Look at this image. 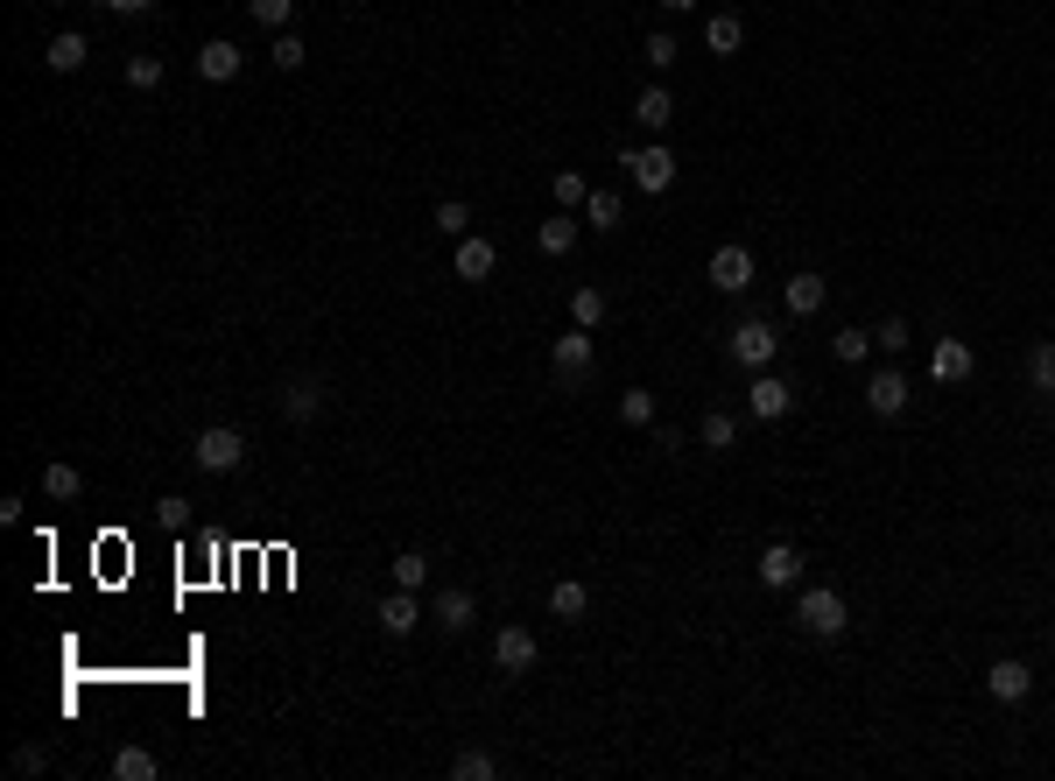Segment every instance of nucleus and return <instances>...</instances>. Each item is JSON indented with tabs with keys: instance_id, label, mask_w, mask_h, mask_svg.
<instances>
[{
	"instance_id": "58836bf2",
	"label": "nucleus",
	"mask_w": 1055,
	"mask_h": 781,
	"mask_svg": "<svg viewBox=\"0 0 1055 781\" xmlns=\"http://www.w3.org/2000/svg\"><path fill=\"white\" fill-rule=\"evenodd\" d=\"M873 346L887 352V359H894V352H908V317H887V324L873 331Z\"/></svg>"
},
{
	"instance_id": "c756f323",
	"label": "nucleus",
	"mask_w": 1055,
	"mask_h": 781,
	"mask_svg": "<svg viewBox=\"0 0 1055 781\" xmlns=\"http://www.w3.org/2000/svg\"><path fill=\"white\" fill-rule=\"evenodd\" d=\"M549 190H556V204H563V212H584V198H591V183L578 177V169H556Z\"/></svg>"
},
{
	"instance_id": "2eb2a0df",
	"label": "nucleus",
	"mask_w": 1055,
	"mask_h": 781,
	"mask_svg": "<svg viewBox=\"0 0 1055 781\" xmlns=\"http://www.w3.org/2000/svg\"><path fill=\"white\" fill-rule=\"evenodd\" d=\"M422 620H430V613H422V599H415V592H401V584H394L388 599H380V626H388L394 641H401V634H415Z\"/></svg>"
},
{
	"instance_id": "4468645a",
	"label": "nucleus",
	"mask_w": 1055,
	"mask_h": 781,
	"mask_svg": "<svg viewBox=\"0 0 1055 781\" xmlns=\"http://www.w3.org/2000/svg\"><path fill=\"white\" fill-rule=\"evenodd\" d=\"M908 394H915L908 373H894V367L866 380V409H873V415H900V409H908Z\"/></svg>"
},
{
	"instance_id": "a19ab883",
	"label": "nucleus",
	"mask_w": 1055,
	"mask_h": 781,
	"mask_svg": "<svg viewBox=\"0 0 1055 781\" xmlns=\"http://www.w3.org/2000/svg\"><path fill=\"white\" fill-rule=\"evenodd\" d=\"M641 56H647V64H655V71H668V64H676L683 50H676V35H662V29H655V35H647V50H641Z\"/></svg>"
},
{
	"instance_id": "37998d69",
	"label": "nucleus",
	"mask_w": 1055,
	"mask_h": 781,
	"mask_svg": "<svg viewBox=\"0 0 1055 781\" xmlns=\"http://www.w3.org/2000/svg\"><path fill=\"white\" fill-rule=\"evenodd\" d=\"M148 8H156V0H120V14H148Z\"/></svg>"
},
{
	"instance_id": "a18cd8bd",
	"label": "nucleus",
	"mask_w": 1055,
	"mask_h": 781,
	"mask_svg": "<svg viewBox=\"0 0 1055 781\" xmlns=\"http://www.w3.org/2000/svg\"><path fill=\"white\" fill-rule=\"evenodd\" d=\"M99 8H120V0H99Z\"/></svg>"
},
{
	"instance_id": "c85d7f7f",
	"label": "nucleus",
	"mask_w": 1055,
	"mask_h": 781,
	"mask_svg": "<svg viewBox=\"0 0 1055 781\" xmlns=\"http://www.w3.org/2000/svg\"><path fill=\"white\" fill-rule=\"evenodd\" d=\"M43 493H50V500H78V493H85L78 465H43Z\"/></svg>"
},
{
	"instance_id": "dca6fc26",
	"label": "nucleus",
	"mask_w": 1055,
	"mask_h": 781,
	"mask_svg": "<svg viewBox=\"0 0 1055 781\" xmlns=\"http://www.w3.org/2000/svg\"><path fill=\"white\" fill-rule=\"evenodd\" d=\"M240 64H246L240 43H204V50H198V78H204V85H233Z\"/></svg>"
},
{
	"instance_id": "6ab92c4d",
	"label": "nucleus",
	"mask_w": 1055,
	"mask_h": 781,
	"mask_svg": "<svg viewBox=\"0 0 1055 781\" xmlns=\"http://www.w3.org/2000/svg\"><path fill=\"white\" fill-rule=\"evenodd\" d=\"M535 246H542L549 261H556V254H570V246H578V219H570V212H549L542 225H535Z\"/></svg>"
},
{
	"instance_id": "393cba45",
	"label": "nucleus",
	"mask_w": 1055,
	"mask_h": 781,
	"mask_svg": "<svg viewBox=\"0 0 1055 781\" xmlns=\"http://www.w3.org/2000/svg\"><path fill=\"white\" fill-rule=\"evenodd\" d=\"M1027 380L1042 394H1055V338H1034V346H1027Z\"/></svg>"
},
{
	"instance_id": "423d86ee",
	"label": "nucleus",
	"mask_w": 1055,
	"mask_h": 781,
	"mask_svg": "<svg viewBox=\"0 0 1055 781\" xmlns=\"http://www.w3.org/2000/svg\"><path fill=\"white\" fill-rule=\"evenodd\" d=\"M774 352H781V338H774V324H767V317H746L732 331V359H739V367L767 373V367H774Z\"/></svg>"
},
{
	"instance_id": "473e14b6",
	"label": "nucleus",
	"mask_w": 1055,
	"mask_h": 781,
	"mask_svg": "<svg viewBox=\"0 0 1055 781\" xmlns=\"http://www.w3.org/2000/svg\"><path fill=\"white\" fill-rule=\"evenodd\" d=\"M451 774H457V781H493V774H500V760L472 747V753H457V760H451Z\"/></svg>"
},
{
	"instance_id": "6e6552de",
	"label": "nucleus",
	"mask_w": 1055,
	"mask_h": 781,
	"mask_svg": "<svg viewBox=\"0 0 1055 781\" xmlns=\"http://www.w3.org/2000/svg\"><path fill=\"white\" fill-rule=\"evenodd\" d=\"M753 570H760L767 592H789V584H802V549H795V542H767Z\"/></svg>"
},
{
	"instance_id": "1a4fd4ad",
	"label": "nucleus",
	"mask_w": 1055,
	"mask_h": 781,
	"mask_svg": "<svg viewBox=\"0 0 1055 781\" xmlns=\"http://www.w3.org/2000/svg\"><path fill=\"white\" fill-rule=\"evenodd\" d=\"M535 655H542V647H535L528 626H500V634H493V662H500V676H528Z\"/></svg>"
},
{
	"instance_id": "f257e3e1",
	"label": "nucleus",
	"mask_w": 1055,
	"mask_h": 781,
	"mask_svg": "<svg viewBox=\"0 0 1055 781\" xmlns=\"http://www.w3.org/2000/svg\"><path fill=\"white\" fill-rule=\"evenodd\" d=\"M795 626H802V634H816V641H837L844 626H852V613H844V599L831 592V584H810V592L795 599Z\"/></svg>"
},
{
	"instance_id": "9b49d317",
	"label": "nucleus",
	"mask_w": 1055,
	"mask_h": 781,
	"mask_svg": "<svg viewBox=\"0 0 1055 781\" xmlns=\"http://www.w3.org/2000/svg\"><path fill=\"white\" fill-rule=\"evenodd\" d=\"M711 282H718V296L753 289V254H746V246H718V254H711Z\"/></svg>"
},
{
	"instance_id": "79ce46f5",
	"label": "nucleus",
	"mask_w": 1055,
	"mask_h": 781,
	"mask_svg": "<svg viewBox=\"0 0 1055 781\" xmlns=\"http://www.w3.org/2000/svg\"><path fill=\"white\" fill-rule=\"evenodd\" d=\"M50 768V747H22L14 753V774H43Z\"/></svg>"
},
{
	"instance_id": "f8f14e48",
	"label": "nucleus",
	"mask_w": 1055,
	"mask_h": 781,
	"mask_svg": "<svg viewBox=\"0 0 1055 781\" xmlns=\"http://www.w3.org/2000/svg\"><path fill=\"white\" fill-rule=\"evenodd\" d=\"M430 620L444 626V634H465V626L478 620V599L465 592V584H444V592H436V605H430Z\"/></svg>"
},
{
	"instance_id": "bb28decb",
	"label": "nucleus",
	"mask_w": 1055,
	"mask_h": 781,
	"mask_svg": "<svg viewBox=\"0 0 1055 781\" xmlns=\"http://www.w3.org/2000/svg\"><path fill=\"white\" fill-rule=\"evenodd\" d=\"M388 570H394V584H401V592H422V584H430V557H422V549H401V557H394Z\"/></svg>"
},
{
	"instance_id": "c03bdc74",
	"label": "nucleus",
	"mask_w": 1055,
	"mask_h": 781,
	"mask_svg": "<svg viewBox=\"0 0 1055 781\" xmlns=\"http://www.w3.org/2000/svg\"><path fill=\"white\" fill-rule=\"evenodd\" d=\"M662 8H676V14H689V8H697V0H662Z\"/></svg>"
},
{
	"instance_id": "39448f33",
	"label": "nucleus",
	"mask_w": 1055,
	"mask_h": 781,
	"mask_svg": "<svg viewBox=\"0 0 1055 781\" xmlns=\"http://www.w3.org/2000/svg\"><path fill=\"white\" fill-rule=\"evenodd\" d=\"M324 402H331L324 373H289V380H282V415H289V423H317Z\"/></svg>"
},
{
	"instance_id": "a211bd4d",
	"label": "nucleus",
	"mask_w": 1055,
	"mask_h": 781,
	"mask_svg": "<svg viewBox=\"0 0 1055 781\" xmlns=\"http://www.w3.org/2000/svg\"><path fill=\"white\" fill-rule=\"evenodd\" d=\"M781 296H789V310H795V317H816L831 289H823V275H816V268H802V275H789V289H781Z\"/></svg>"
},
{
	"instance_id": "e433bc0d",
	"label": "nucleus",
	"mask_w": 1055,
	"mask_h": 781,
	"mask_svg": "<svg viewBox=\"0 0 1055 781\" xmlns=\"http://www.w3.org/2000/svg\"><path fill=\"white\" fill-rule=\"evenodd\" d=\"M156 521L169 528V536H183V528H190V500H183V493H169V500H156Z\"/></svg>"
},
{
	"instance_id": "ddd939ff",
	"label": "nucleus",
	"mask_w": 1055,
	"mask_h": 781,
	"mask_svg": "<svg viewBox=\"0 0 1055 781\" xmlns=\"http://www.w3.org/2000/svg\"><path fill=\"white\" fill-rule=\"evenodd\" d=\"M985 690L1000 697V704H1021V697L1034 690V669H1027V662H1013V655H1000V662L985 669Z\"/></svg>"
},
{
	"instance_id": "cd10ccee",
	"label": "nucleus",
	"mask_w": 1055,
	"mask_h": 781,
	"mask_svg": "<svg viewBox=\"0 0 1055 781\" xmlns=\"http://www.w3.org/2000/svg\"><path fill=\"white\" fill-rule=\"evenodd\" d=\"M113 774H120V781H156V753H148V747H120V753H113Z\"/></svg>"
},
{
	"instance_id": "b1692460",
	"label": "nucleus",
	"mask_w": 1055,
	"mask_h": 781,
	"mask_svg": "<svg viewBox=\"0 0 1055 781\" xmlns=\"http://www.w3.org/2000/svg\"><path fill=\"white\" fill-rule=\"evenodd\" d=\"M732 436H739V415H725V409H711V415L697 423V444H704V451H732Z\"/></svg>"
},
{
	"instance_id": "5701e85b",
	"label": "nucleus",
	"mask_w": 1055,
	"mask_h": 781,
	"mask_svg": "<svg viewBox=\"0 0 1055 781\" xmlns=\"http://www.w3.org/2000/svg\"><path fill=\"white\" fill-rule=\"evenodd\" d=\"M549 613H556V620H584V613H591V592H584L578 578L549 584Z\"/></svg>"
},
{
	"instance_id": "7ed1b4c3",
	"label": "nucleus",
	"mask_w": 1055,
	"mask_h": 781,
	"mask_svg": "<svg viewBox=\"0 0 1055 781\" xmlns=\"http://www.w3.org/2000/svg\"><path fill=\"white\" fill-rule=\"evenodd\" d=\"M190 458H198V472H240V458H246V436H240L233 423H211V430H198Z\"/></svg>"
},
{
	"instance_id": "9d476101",
	"label": "nucleus",
	"mask_w": 1055,
	"mask_h": 781,
	"mask_svg": "<svg viewBox=\"0 0 1055 781\" xmlns=\"http://www.w3.org/2000/svg\"><path fill=\"white\" fill-rule=\"evenodd\" d=\"M929 373L943 380V388H957V380H971V373H978V352L964 346V338H936V352H929Z\"/></svg>"
},
{
	"instance_id": "0eeeda50",
	"label": "nucleus",
	"mask_w": 1055,
	"mask_h": 781,
	"mask_svg": "<svg viewBox=\"0 0 1055 781\" xmlns=\"http://www.w3.org/2000/svg\"><path fill=\"white\" fill-rule=\"evenodd\" d=\"M795 409V388L781 373H753V388H746V415L753 423H781V415Z\"/></svg>"
},
{
	"instance_id": "4be33fe9",
	"label": "nucleus",
	"mask_w": 1055,
	"mask_h": 781,
	"mask_svg": "<svg viewBox=\"0 0 1055 781\" xmlns=\"http://www.w3.org/2000/svg\"><path fill=\"white\" fill-rule=\"evenodd\" d=\"M85 56H92V50H85V35H78V29H64V35H50L43 64H50V71H85Z\"/></svg>"
},
{
	"instance_id": "412c9836",
	"label": "nucleus",
	"mask_w": 1055,
	"mask_h": 781,
	"mask_svg": "<svg viewBox=\"0 0 1055 781\" xmlns=\"http://www.w3.org/2000/svg\"><path fill=\"white\" fill-rule=\"evenodd\" d=\"M633 120H641V127H655V135H662V127L676 120V99H668V85H647L641 99H633Z\"/></svg>"
},
{
	"instance_id": "4c0bfd02",
	"label": "nucleus",
	"mask_w": 1055,
	"mask_h": 781,
	"mask_svg": "<svg viewBox=\"0 0 1055 781\" xmlns=\"http://www.w3.org/2000/svg\"><path fill=\"white\" fill-rule=\"evenodd\" d=\"M127 85H134V92H156V85H162V56H134V64H127Z\"/></svg>"
},
{
	"instance_id": "a878e982",
	"label": "nucleus",
	"mask_w": 1055,
	"mask_h": 781,
	"mask_svg": "<svg viewBox=\"0 0 1055 781\" xmlns=\"http://www.w3.org/2000/svg\"><path fill=\"white\" fill-rule=\"evenodd\" d=\"M620 212H626L620 190H591V198H584V225H599V233H612V225H620Z\"/></svg>"
},
{
	"instance_id": "f03ea898",
	"label": "nucleus",
	"mask_w": 1055,
	"mask_h": 781,
	"mask_svg": "<svg viewBox=\"0 0 1055 781\" xmlns=\"http://www.w3.org/2000/svg\"><path fill=\"white\" fill-rule=\"evenodd\" d=\"M620 169L633 177V190H647V198H662L668 183H676V156L655 141V148H620Z\"/></svg>"
},
{
	"instance_id": "7c9ffc66",
	"label": "nucleus",
	"mask_w": 1055,
	"mask_h": 781,
	"mask_svg": "<svg viewBox=\"0 0 1055 781\" xmlns=\"http://www.w3.org/2000/svg\"><path fill=\"white\" fill-rule=\"evenodd\" d=\"M436 233L465 240V233H472V204H465V198H444V204H436Z\"/></svg>"
},
{
	"instance_id": "ea45409f",
	"label": "nucleus",
	"mask_w": 1055,
	"mask_h": 781,
	"mask_svg": "<svg viewBox=\"0 0 1055 781\" xmlns=\"http://www.w3.org/2000/svg\"><path fill=\"white\" fill-rule=\"evenodd\" d=\"M620 415H626V423H655V394H647V388H626V394H620Z\"/></svg>"
},
{
	"instance_id": "f3484780",
	"label": "nucleus",
	"mask_w": 1055,
	"mask_h": 781,
	"mask_svg": "<svg viewBox=\"0 0 1055 781\" xmlns=\"http://www.w3.org/2000/svg\"><path fill=\"white\" fill-rule=\"evenodd\" d=\"M493 261H500V246H493V240H478V233L457 240V282H486Z\"/></svg>"
},
{
	"instance_id": "f704fd0d",
	"label": "nucleus",
	"mask_w": 1055,
	"mask_h": 781,
	"mask_svg": "<svg viewBox=\"0 0 1055 781\" xmlns=\"http://www.w3.org/2000/svg\"><path fill=\"white\" fill-rule=\"evenodd\" d=\"M246 14H254L261 29H289V14H296V0H246Z\"/></svg>"
},
{
	"instance_id": "c9c22d12",
	"label": "nucleus",
	"mask_w": 1055,
	"mask_h": 781,
	"mask_svg": "<svg viewBox=\"0 0 1055 781\" xmlns=\"http://www.w3.org/2000/svg\"><path fill=\"white\" fill-rule=\"evenodd\" d=\"M866 352H873V331H858V324H844V331H837V359H844V367H858V359H866Z\"/></svg>"
},
{
	"instance_id": "aec40b11",
	"label": "nucleus",
	"mask_w": 1055,
	"mask_h": 781,
	"mask_svg": "<svg viewBox=\"0 0 1055 781\" xmlns=\"http://www.w3.org/2000/svg\"><path fill=\"white\" fill-rule=\"evenodd\" d=\"M739 43H746L739 14H711V22H704V50H711V56H739Z\"/></svg>"
},
{
	"instance_id": "2f4dec72",
	"label": "nucleus",
	"mask_w": 1055,
	"mask_h": 781,
	"mask_svg": "<svg viewBox=\"0 0 1055 781\" xmlns=\"http://www.w3.org/2000/svg\"><path fill=\"white\" fill-rule=\"evenodd\" d=\"M267 56H275V71H303V64H310L303 35H289V29H275V50H267Z\"/></svg>"
},
{
	"instance_id": "72a5a7b5",
	"label": "nucleus",
	"mask_w": 1055,
	"mask_h": 781,
	"mask_svg": "<svg viewBox=\"0 0 1055 781\" xmlns=\"http://www.w3.org/2000/svg\"><path fill=\"white\" fill-rule=\"evenodd\" d=\"M570 317H578L584 331H599V324H605V289H578V296H570Z\"/></svg>"
},
{
	"instance_id": "20e7f679",
	"label": "nucleus",
	"mask_w": 1055,
	"mask_h": 781,
	"mask_svg": "<svg viewBox=\"0 0 1055 781\" xmlns=\"http://www.w3.org/2000/svg\"><path fill=\"white\" fill-rule=\"evenodd\" d=\"M549 367H556L563 388H584V373H591V331L584 324H570L563 338H549Z\"/></svg>"
}]
</instances>
